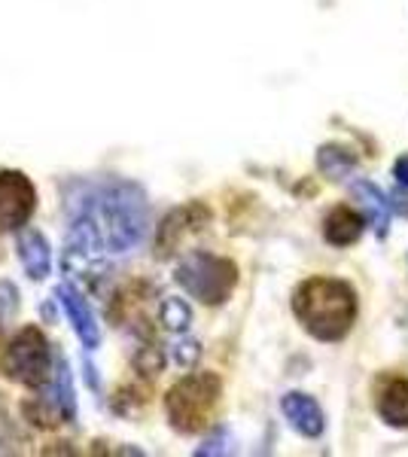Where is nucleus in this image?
Segmentation results:
<instances>
[{"mask_svg": "<svg viewBox=\"0 0 408 457\" xmlns=\"http://www.w3.org/2000/svg\"><path fill=\"white\" fill-rule=\"evenodd\" d=\"M174 281L189 293L192 299L204 302V305H222L232 296L235 284H238V265L226 256H213L204 250H196L187 260L177 265Z\"/></svg>", "mask_w": 408, "mask_h": 457, "instance_id": "obj_4", "label": "nucleus"}, {"mask_svg": "<svg viewBox=\"0 0 408 457\" xmlns=\"http://www.w3.org/2000/svg\"><path fill=\"white\" fill-rule=\"evenodd\" d=\"M317 168H321L329 180H345V177H351V171L357 168V156H354L351 150H345V146L326 144L321 146V153H317Z\"/></svg>", "mask_w": 408, "mask_h": 457, "instance_id": "obj_14", "label": "nucleus"}, {"mask_svg": "<svg viewBox=\"0 0 408 457\" xmlns=\"http://www.w3.org/2000/svg\"><path fill=\"white\" fill-rule=\"evenodd\" d=\"M55 299L62 302L64 314L71 317L73 333H77V338L83 342V348H88V351L98 348V345H101V329H98V323H95L92 308L83 302V296H79L71 284H62V287H55Z\"/></svg>", "mask_w": 408, "mask_h": 457, "instance_id": "obj_8", "label": "nucleus"}, {"mask_svg": "<svg viewBox=\"0 0 408 457\" xmlns=\"http://www.w3.org/2000/svg\"><path fill=\"white\" fill-rule=\"evenodd\" d=\"M293 312L321 342H341L357 323V293L338 278H311L296 290Z\"/></svg>", "mask_w": 408, "mask_h": 457, "instance_id": "obj_2", "label": "nucleus"}, {"mask_svg": "<svg viewBox=\"0 0 408 457\" xmlns=\"http://www.w3.org/2000/svg\"><path fill=\"white\" fill-rule=\"evenodd\" d=\"M280 411H284V418L293 424V430L308 439H317L326 427L323 409L317 405V400H311L308 394H299V390H293V394H287L284 400H280Z\"/></svg>", "mask_w": 408, "mask_h": 457, "instance_id": "obj_10", "label": "nucleus"}, {"mask_svg": "<svg viewBox=\"0 0 408 457\" xmlns=\"http://www.w3.org/2000/svg\"><path fill=\"white\" fill-rule=\"evenodd\" d=\"M207 220H211V211H207L202 202H189V204H183V208L171 211L168 217L162 220L159 232H155L153 253L159 256V260H168L189 232H198V228L207 226Z\"/></svg>", "mask_w": 408, "mask_h": 457, "instance_id": "obj_7", "label": "nucleus"}, {"mask_svg": "<svg viewBox=\"0 0 408 457\" xmlns=\"http://www.w3.org/2000/svg\"><path fill=\"white\" fill-rule=\"evenodd\" d=\"M16 250H19V260H21V265H25L28 278L43 281V278L52 271V247H49V241L43 232H37V228H25L16 241Z\"/></svg>", "mask_w": 408, "mask_h": 457, "instance_id": "obj_11", "label": "nucleus"}, {"mask_svg": "<svg viewBox=\"0 0 408 457\" xmlns=\"http://www.w3.org/2000/svg\"><path fill=\"white\" fill-rule=\"evenodd\" d=\"M222 385L213 372H196L180 378L165 396V415L177 433H202L217 411Z\"/></svg>", "mask_w": 408, "mask_h": 457, "instance_id": "obj_3", "label": "nucleus"}, {"mask_svg": "<svg viewBox=\"0 0 408 457\" xmlns=\"http://www.w3.org/2000/svg\"><path fill=\"white\" fill-rule=\"evenodd\" d=\"M159 320H162V327H165L168 333H187L189 323H192V308L187 305V299L168 296L159 305Z\"/></svg>", "mask_w": 408, "mask_h": 457, "instance_id": "obj_15", "label": "nucleus"}, {"mask_svg": "<svg viewBox=\"0 0 408 457\" xmlns=\"http://www.w3.org/2000/svg\"><path fill=\"white\" fill-rule=\"evenodd\" d=\"M171 357H174V363L180 366V370H192V366L198 363V357H202V345H198L196 338H180V342L171 348Z\"/></svg>", "mask_w": 408, "mask_h": 457, "instance_id": "obj_16", "label": "nucleus"}, {"mask_svg": "<svg viewBox=\"0 0 408 457\" xmlns=\"http://www.w3.org/2000/svg\"><path fill=\"white\" fill-rule=\"evenodd\" d=\"M229 442H232V439H229V433L226 430H217L211 439L204 442L202 448H198L196 454L198 457H204V454H229V452H232V445H229Z\"/></svg>", "mask_w": 408, "mask_h": 457, "instance_id": "obj_18", "label": "nucleus"}, {"mask_svg": "<svg viewBox=\"0 0 408 457\" xmlns=\"http://www.w3.org/2000/svg\"><path fill=\"white\" fill-rule=\"evenodd\" d=\"M4 351H6V342H4V329H0V366H4Z\"/></svg>", "mask_w": 408, "mask_h": 457, "instance_id": "obj_20", "label": "nucleus"}, {"mask_svg": "<svg viewBox=\"0 0 408 457\" xmlns=\"http://www.w3.org/2000/svg\"><path fill=\"white\" fill-rule=\"evenodd\" d=\"M323 235L329 245L336 247H351L354 241H360L362 235V213L351 208H336L329 217L323 220Z\"/></svg>", "mask_w": 408, "mask_h": 457, "instance_id": "obj_13", "label": "nucleus"}, {"mask_svg": "<svg viewBox=\"0 0 408 457\" xmlns=\"http://www.w3.org/2000/svg\"><path fill=\"white\" fill-rule=\"evenodd\" d=\"M351 193L360 202V211H362V217L369 220V226H372L378 235H387L390 204H387V198H384L381 189L372 187L369 180H357V183H351Z\"/></svg>", "mask_w": 408, "mask_h": 457, "instance_id": "obj_12", "label": "nucleus"}, {"mask_svg": "<svg viewBox=\"0 0 408 457\" xmlns=\"http://www.w3.org/2000/svg\"><path fill=\"white\" fill-rule=\"evenodd\" d=\"M393 174H396L399 183H405V187H408V156L396 159V165H393Z\"/></svg>", "mask_w": 408, "mask_h": 457, "instance_id": "obj_19", "label": "nucleus"}, {"mask_svg": "<svg viewBox=\"0 0 408 457\" xmlns=\"http://www.w3.org/2000/svg\"><path fill=\"white\" fill-rule=\"evenodd\" d=\"M37 211V189L21 171H0V232H19Z\"/></svg>", "mask_w": 408, "mask_h": 457, "instance_id": "obj_6", "label": "nucleus"}, {"mask_svg": "<svg viewBox=\"0 0 408 457\" xmlns=\"http://www.w3.org/2000/svg\"><path fill=\"white\" fill-rule=\"evenodd\" d=\"M375 409L390 427H408V378H403V375L378 378Z\"/></svg>", "mask_w": 408, "mask_h": 457, "instance_id": "obj_9", "label": "nucleus"}, {"mask_svg": "<svg viewBox=\"0 0 408 457\" xmlns=\"http://www.w3.org/2000/svg\"><path fill=\"white\" fill-rule=\"evenodd\" d=\"M135 366H137V372H144V375H159L162 366H165V357H162V351L155 348V345H144L135 357Z\"/></svg>", "mask_w": 408, "mask_h": 457, "instance_id": "obj_17", "label": "nucleus"}, {"mask_svg": "<svg viewBox=\"0 0 408 457\" xmlns=\"http://www.w3.org/2000/svg\"><path fill=\"white\" fill-rule=\"evenodd\" d=\"M71 223L88 228L107 253H125L146 235V195L125 180H107L71 202Z\"/></svg>", "mask_w": 408, "mask_h": 457, "instance_id": "obj_1", "label": "nucleus"}, {"mask_svg": "<svg viewBox=\"0 0 408 457\" xmlns=\"http://www.w3.org/2000/svg\"><path fill=\"white\" fill-rule=\"evenodd\" d=\"M4 375L16 385L25 387H43L52 375V348L46 336L34 327L19 329L16 336L6 342L4 351Z\"/></svg>", "mask_w": 408, "mask_h": 457, "instance_id": "obj_5", "label": "nucleus"}]
</instances>
